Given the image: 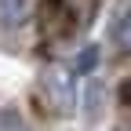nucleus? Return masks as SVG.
Masks as SVG:
<instances>
[{
  "label": "nucleus",
  "mask_w": 131,
  "mask_h": 131,
  "mask_svg": "<svg viewBox=\"0 0 131 131\" xmlns=\"http://www.w3.org/2000/svg\"><path fill=\"white\" fill-rule=\"evenodd\" d=\"M29 22V0H0V29H18Z\"/></svg>",
  "instance_id": "nucleus-1"
},
{
  "label": "nucleus",
  "mask_w": 131,
  "mask_h": 131,
  "mask_svg": "<svg viewBox=\"0 0 131 131\" xmlns=\"http://www.w3.org/2000/svg\"><path fill=\"white\" fill-rule=\"evenodd\" d=\"M95 62H98V47H95V44H84V51L73 55L66 69H69L73 77H84V73H91V69H95Z\"/></svg>",
  "instance_id": "nucleus-2"
},
{
  "label": "nucleus",
  "mask_w": 131,
  "mask_h": 131,
  "mask_svg": "<svg viewBox=\"0 0 131 131\" xmlns=\"http://www.w3.org/2000/svg\"><path fill=\"white\" fill-rule=\"evenodd\" d=\"M109 37L117 40V47H124V44H127V15H124V7L113 15V29H109Z\"/></svg>",
  "instance_id": "nucleus-3"
}]
</instances>
